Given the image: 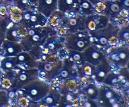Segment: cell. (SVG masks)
I'll return each mask as SVG.
<instances>
[{
  "label": "cell",
  "instance_id": "1",
  "mask_svg": "<svg viewBox=\"0 0 129 107\" xmlns=\"http://www.w3.org/2000/svg\"><path fill=\"white\" fill-rule=\"evenodd\" d=\"M113 26L111 23H108V26L105 28L100 29L95 31L89 32L90 35V40L92 45L99 47L100 48L105 49L108 46H114L118 42L117 31H115Z\"/></svg>",
  "mask_w": 129,
  "mask_h": 107
},
{
  "label": "cell",
  "instance_id": "2",
  "mask_svg": "<svg viewBox=\"0 0 129 107\" xmlns=\"http://www.w3.org/2000/svg\"><path fill=\"white\" fill-rule=\"evenodd\" d=\"M50 85L44 80H34L24 86L17 91L20 92V95H25L30 100L34 101H39L44 98L48 94L50 90Z\"/></svg>",
  "mask_w": 129,
  "mask_h": 107
},
{
  "label": "cell",
  "instance_id": "3",
  "mask_svg": "<svg viewBox=\"0 0 129 107\" xmlns=\"http://www.w3.org/2000/svg\"><path fill=\"white\" fill-rule=\"evenodd\" d=\"M64 38V46L68 50L83 52L87 47L91 45L90 35L87 30L68 33L65 35Z\"/></svg>",
  "mask_w": 129,
  "mask_h": 107
},
{
  "label": "cell",
  "instance_id": "4",
  "mask_svg": "<svg viewBox=\"0 0 129 107\" xmlns=\"http://www.w3.org/2000/svg\"><path fill=\"white\" fill-rule=\"evenodd\" d=\"M106 58L110 66L124 67L129 61V48L126 46L112 48L106 53Z\"/></svg>",
  "mask_w": 129,
  "mask_h": 107
},
{
  "label": "cell",
  "instance_id": "5",
  "mask_svg": "<svg viewBox=\"0 0 129 107\" xmlns=\"http://www.w3.org/2000/svg\"><path fill=\"white\" fill-rule=\"evenodd\" d=\"M98 103L102 106H118L120 96L110 86L105 85L99 89Z\"/></svg>",
  "mask_w": 129,
  "mask_h": 107
},
{
  "label": "cell",
  "instance_id": "6",
  "mask_svg": "<svg viewBox=\"0 0 129 107\" xmlns=\"http://www.w3.org/2000/svg\"><path fill=\"white\" fill-rule=\"evenodd\" d=\"M47 17L41 13L28 11L23 16L22 19L19 21L20 24L28 28L36 26H45L47 23Z\"/></svg>",
  "mask_w": 129,
  "mask_h": 107
},
{
  "label": "cell",
  "instance_id": "7",
  "mask_svg": "<svg viewBox=\"0 0 129 107\" xmlns=\"http://www.w3.org/2000/svg\"><path fill=\"white\" fill-rule=\"evenodd\" d=\"M109 23V19L102 15H90L85 18L86 29L89 32L105 28Z\"/></svg>",
  "mask_w": 129,
  "mask_h": 107
},
{
  "label": "cell",
  "instance_id": "8",
  "mask_svg": "<svg viewBox=\"0 0 129 107\" xmlns=\"http://www.w3.org/2000/svg\"><path fill=\"white\" fill-rule=\"evenodd\" d=\"M83 53L86 62L89 63L94 66L98 65L106 58V53L102 51V48L92 44L84 50Z\"/></svg>",
  "mask_w": 129,
  "mask_h": 107
},
{
  "label": "cell",
  "instance_id": "9",
  "mask_svg": "<svg viewBox=\"0 0 129 107\" xmlns=\"http://www.w3.org/2000/svg\"><path fill=\"white\" fill-rule=\"evenodd\" d=\"M16 57V69L28 70L36 68L38 62L35 56L28 51H21Z\"/></svg>",
  "mask_w": 129,
  "mask_h": 107
},
{
  "label": "cell",
  "instance_id": "10",
  "mask_svg": "<svg viewBox=\"0 0 129 107\" xmlns=\"http://www.w3.org/2000/svg\"><path fill=\"white\" fill-rule=\"evenodd\" d=\"M0 48V56H16L23 50L22 45L19 42L4 40Z\"/></svg>",
  "mask_w": 129,
  "mask_h": 107
},
{
  "label": "cell",
  "instance_id": "11",
  "mask_svg": "<svg viewBox=\"0 0 129 107\" xmlns=\"http://www.w3.org/2000/svg\"><path fill=\"white\" fill-rule=\"evenodd\" d=\"M110 71V65L107 60V58H105L98 65L96 66L95 81L99 83H103L106 76Z\"/></svg>",
  "mask_w": 129,
  "mask_h": 107
},
{
  "label": "cell",
  "instance_id": "12",
  "mask_svg": "<svg viewBox=\"0 0 129 107\" xmlns=\"http://www.w3.org/2000/svg\"><path fill=\"white\" fill-rule=\"evenodd\" d=\"M125 77L123 73H115L110 71L106 76L103 83L110 86L116 87L120 84L125 83Z\"/></svg>",
  "mask_w": 129,
  "mask_h": 107
},
{
  "label": "cell",
  "instance_id": "13",
  "mask_svg": "<svg viewBox=\"0 0 129 107\" xmlns=\"http://www.w3.org/2000/svg\"><path fill=\"white\" fill-rule=\"evenodd\" d=\"M60 94L54 89H50L47 95L40 100L43 106H56L60 104Z\"/></svg>",
  "mask_w": 129,
  "mask_h": 107
},
{
  "label": "cell",
  "instance_id": "14",
  "mask_svg": "<svg viewBox=\"0 0 129 107\" xmlns=\"http://www.w3.org/2000/svg\"><path fill=\"white\" fill-rule=\"evenodd\" d=\"M78 74H81L82 78L89 81H95L96 66L91 65L88 62H85L81 70L78 72Z\"/></svg>",
  "mask_w": 129,
  "mask_h": 107
},
{
  "label": "cell",
  "instance_id": "15",
  "mask_svg": "<svg viewBox=\"0 0 129 107\" xmlns=\"http://www.w3.org/2000/svg\"><path fill=\"white\" fill-rule=\"evenodd\" d=\"M16 56H8L3 57L0 61V69L3 71H8L10 70H16Z\"/></svg>",
  "mask_w": 129,
  "mask_h": 107
},
{
  "label": "cell",
  "instance_id": "16",
  "mask_svg": "<svg viewBox=\"0 0 129 107\" xmlns=\"http://www.w3.org/2000/svg\"><path fill=\"white\" fill-rule=\"evenodd\" d=\"M84 95L88 98L92 100H97L99 93V89L94 84L88 83L84 86L83 89Z\"/></svg>",
  "mask_w": 129,
  "mask_h": 107
},
{
  "label": "cell",
  "instance_id": "17",
  "mask_svg": "<svg viewBox=\"0 0 129 107\" xmlns=\"http://www.w3.org/2000/svg\"><path fill=\"white\" fill-rule=\"evenodd\" d=\"M74 0H59V10L62 12H74L72 9L76 7Z\"/></svg>",
  "mask_w": 129,
  "mask_h": 107
},
{
  "label": "cell",
  "instance_id": "18",
  "mask_svg": "<svg viewBox=\"0 0 129 107\" xmlns=\"http://www.w3.org/2000/svg\"><path fill=\"white\" fill-rule=\"evenodd\" d=\"M8 24L9 22H8L7 20L0 16V47L5 40Z\"/></svg>",
  "mask_w": 129,
  "mask_h": 107
},
{
  "label": "cell",
  "instance_id": "19",
  "mask_svg": "<svg viewBox=\"0 0 129 107\" xmlns=\"http://www.w3.org/2000/svg\"><path fill=\"white\" fill-rule=\"evenodd\" d=\"M93 7L89 1L86 0H82L81 1V10L83 12L81 15H92L93 11Z\"/></svg>",
  "mask_w": 129,
  "mask_h": 107
},
{
  "label": "cell",
  "instance_id": "20",
  "mask_svg": "<svg viewBox=\"0 0 129 107\" xmlns=\"http://www.w3.org/2000/svg\"><path fill=\"white\" fill-rule=\"evenodd\" d=\"M118 38L119 40L128 41L129 40V28L122 29L118 33Z\"/></svg>",
  "mask_w": 129,
  "mask_h": 107
},
{
  "label": "cell",
  "instance_id": "21",
  "mask_svg": "<svg viewBox=\"0 0 129 107\" xmlns=\"http://www.w3.org/2000/svg\"><path fill=\"white\" fill-rule=\"evenodd\" d=\"M110 12L111 13H117L119 11L120 7L117 4H112L110 5Z\"/></svg>",
  "mask_w": 129,
  "mask_h": 107
},
{
  "label": "cell",
  "instance_id": "22",
  "mask_svg": "<svg viewBox=\"0 0 129 107\" xmlns=\"http://www.w3.org/2000/svg\"><path fill=\"white\" fill-rule=\"evenodd\" d=\"M88 1H89L92 5H96L100 1V0H88Z\"/></svg>",
  "mask_w": 129,
  "mask_h": 107
},
{
  "label": "cell",
  "instance_id": "23",
  "mask_svg": "<svg viewBox=\"0 0 129 107\" xmlns=\"http://www.w3.org/2000/svg\"><path fill=\"white\" fill-rule=\"evenodd\" d=\"M123 5L126 7H129V0H123Z\"/></svg>",
  "mask_w": 129,
  "mask_h": 107
},
{
  "label": "cell",
  "instance_id": "24",
  "mask_svg": "<svg viewBox=\"0 0 129 107\" xmlns=\"http://www.w3.org/2000/svg\"><path fill=\"white\" fill-rule=\"evenodd\" d=\"M127 68H128V69L129 70V61H128V63H127Z\"/></svg>",
  "mask_w": 129,
  "mask_h": 107
},
{
  "label": "cell",
  "instance_id": "25",
  "mask_svg": "<svg viewBox=\"0 0 129 107\" xmlns=\"http://www.w3.org/2000/svg\"><path fill=\"white\" fill-rule=\"evenodd\" d=\"M2 1H3V0H0V5H1V3H2Z\"/></svg>",
  "mask_w": 129,
  "mask_h": 107
},
{
  "label": "cell",
  "instance_id": "26",
  "mask_svg": "<svg viewBox=\"0 0 129 107\" xmlns=\"http://www.w3.org/2000/svg\"><path fill=\"white\" fill-rule=\"evenodd\" d=\"M1 73H2V72H1V69H0V75H1Z\"/></svg>",
  "mask_w": 129,
  "mask_h": 107
}]
</instances>
